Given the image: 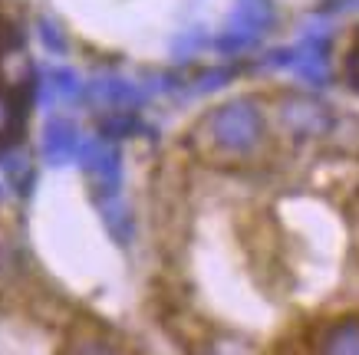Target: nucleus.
Returning a JSON list of instances; mask_svg holds the SVG:
<instances>
[{
    "label": "nucleus",
    "instance_id": "nucleus-10",
    "mask_svg": "<svg viewBox=\"0 0 359 355\" xmlns=\"http://www.w3.org/2000/svg\"><path fill=\"white\" fill-rule=\"evenodd\" d=\"M66 355H116L112 345L99 335H76L73 342L66 345Z\"/></svg>",
    "mask_w": 359,
    "mask_h": 355
},
{
    "label": "nucleus",
    "instance_id": "nucleus-1",
    "mask_svg": "<svg viewBox=\"0 0 359 355\" xmlns=\"http://www.w3.org/2000/svg\"><path fill=\"white\" fill-rule=\"evenodd\" d=\"M264 132V118L257 112V106L250 99H234L228 106L215 109L201 125L208 145H215L224 155H244L261 141Z\"/></svg>",
    "mask_w": 359,
    "mask_h": 355
},
{
    "label": "nucleus",
    "instance_id": "nucleus-3",
    "mask_svg": "<svg viewBox=\"0 0 359 355\" xmlns=\"http://www.w3.org/2000/svg\"><path fill=\"white\" fill-rule=\"evenodd\" d=\"M273 20V7L271 0H238V7L231 13V27L221 36L224 50H241L250 40H257V33Z\"/></svg>",
    "mask_w": 359,
    "mask_h": 355
},
{
    "label": "nucleus",
    "instance_id": "nucleus-5",
    "mask_svg": "<svg viewBox=\"0 0 359 355\" xmlns=\"http://www.w3.org/2000/svg\"><path fill=\"white\" fill-rule=\"evenodd\" d=\"M89 96L99 99V102H106V106L129 109L142 99V89L132 86L129 79H119V76H102V79H96V83L89 86Z\"/></svg>",
    "mask_w": 359,
    "mask_h": 355
},
{
    "label": "nucleus",
    "instance_id": "nucleus-6",
    "mask_svg": "<svg viewBox=\"0 0 359 355\" xmlns=\"http://www.w3.org/2000/svg\"><path fill=\"white\" fill-rule=\"evenodd\" d=\"M320 355H359V319L330 326L320 339Z\"/></svg>",
    "mask_w": 359,
    "mask_h": 355
},
{
    "label": "nucleus",
    "instance_id": "nucleus-4",
    "mask_svg": "<svg viewBox=\"0 0 359 355\" xmlns=\"http://www.w3.org/2000/svg\"><path fill=\"white\" fill-rule=\"evenodd\" d=\"M79 148H83V141H79V132L73 122H66V118H50L43 129V158L50 165H69L73 158H79Z\"/></svg>",
    "mask_w": 359,
    "mask_h": 355
},
{
    "label": "nucleus",
    "instance_id": "nucleus-14",
    "mask_svg": "<svg viewBox=\"0 0 359 355\" xmlns=\"http://www.w3.org/2000/svg\"><path fill=\"white\" fill-rule=\"evenodd\" d=\"M0 50H4V27H0Z\"/></svg>",
    "mask_w": 359,
    "mask_h": 355
},
{
    "label": "nucleus",
    "instance_id": "nucleus-2",
    "mask_svg": "<svg viewBox=\"0 0 359 355\" xmlns=\"http://www.w3.org/2000/svg\"><path fill=\"white\" fill-rule=\"evenodd\" d=\"M79 162L86 168L96 201L106 197H119V178H122V165H119V148L106 139H89L79 148Z\"/></svg>",
    "mask_w": 359,
    "mask_h": 355
},
{
    "label": "nucleus",
    "instance_id": "nucleus-9",
    "mask_svg": "<svg viewBox=\"0 0 359 355\" xmlns=\"http://www.w3.org/2000/svg\"><path fill=\"white\" fill-rule=\"evenodd\" d=\"M83 92L73 69H50L43 83V99H76Z\"/></svg>",
    "mask_w": 359,
    "mask_h": 355
},
{
    "label": "nucleus",
    "instance_id": "nucleus-11",
    "mask_svg": "<svg viewBox=\"0 0 359 355\" xmlns=\"http://www.w3.org/2000/svg\"><path fill=\"white\" fill-rule=\"evenodd\" d=\"M17 116H20V112H17V102H13V96L0 89V139H11L13 125H17Z\"/></svg>",
    "mask_w": 359,
    "mask_h": 355
},
{
    "label": "nucleus",
    "instance_id": "nucleus-7",
    "mask_svg": "<svg viewBox=\"0 0 359 355\" xmlns=\"http://www.w3.org/2000/svg\"><path fill=\"white\" fill-rule=\"evenodd\" d=\"M283 118H287V125L297 129V135H313V132H323L330 125L327 112L320 106H310V102H290L283 109Z\"/></svg>",
    "mask_w": 359,
    "mask_h": 355
},
{
    "label": "nucleus",
    "instance_id": "nucleus-12",
    "mask_svg": "<svg viewBox=\"0 0 359 355\" xmlns=\"http://www.w3.org/2000/svg\"><path fill=\"white\" fill-rule=\"evenodd\" d=\"M40 40H43V43L50 46L53 53H63V50H66L63 33L56 30V27H53V23H50V20H40Z\"/></svg>",
    "mask_w": 359,
    "mask_h": 355
},
{
    "label": "nucleus",
    "instance_id": "nucleus-13",
    "mask_svg": "<svg viewBox=\"0 0 359 355\" xmlns=\"http://www.w3.org/2000/svg\"><path fill=\"white\" fill-rule=\"evenodd\" d=\"M346 79L353 89H359V50H353L346 60Z\"/></svg>",
    "mask_w": 359,
    "mask_h": 355
},
{
    "label": "nucleus",
    "instance_id": "nucleus-8",
    "mask_svg": "<svg viewBox=\"0 0 359 355\" xmlns=\"http://www.w3.org/2000/svg\"><path fill=\"white\" fill-rule=\"evenodd\" d=\"M99 207H102V221L109 227V234L116 237L119 244H129L132 240V217H129V211L122 207L119 197H106V201H99Z\"/></svg>",
    "mask_w": 359,
    "mask_h": 355
}]
</instances>
